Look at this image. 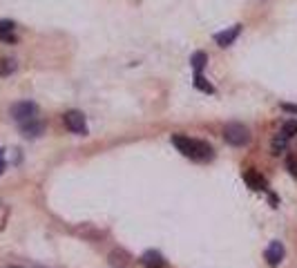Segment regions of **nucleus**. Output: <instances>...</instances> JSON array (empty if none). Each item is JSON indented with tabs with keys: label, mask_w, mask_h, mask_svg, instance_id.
Returning <instances> with one entry per match:
<instances>
[{
	"label": "nucleus",
	"mask_w": 297,
	"mask_h": 268,
	"mask_svg": "<svg viewBox=\"0 0 297 268\" xmlns=\"http://www.w3.org/2000/svg\"><path fill=\"white\" fill-rule=\"evenodd\" d=\"M0 159H3V150H0Z\"/></svg>",
	"instance_id": "4be33fe9"
},
{
	"label": "nucleus",
	"mask_w": 297,
	"mask_h": 268,
	"mask_svg": "<svg viewBox=\"0 0 297 268\" xmlns=\"http://www.w3.org/2000/svg\"><path fill=\"white\" fill-rule=\"evenodd\" d=\"M172 146L184 154V157L192 159V161H210L215 157L212 146H208L206 141H197V139L184 137V134H172Z\"/></svg>",
	"instance_id": "f257e3e1"
},
{
	"label": "nucleus",
	"mask_w": 297,
	"mask_h": 268,
	"mask_svg": "<svg viewBox=\"0 0 297 268\" xmlns=\"http://www.w3.org/2000/svg\"><path fill=\"white\" fill-rule=\"evenodd\" d=\"M63 121H65V127L70 132L83 134V137L87 134V123H85V116H83V112H78V110L65 112V114H63Z\"/></svg>",
	"instance_id": "20e7f679"
},
{
	"label": "nucleus",
	"mask_w": 297,
	"mask_h": 268,
	"mask_svg": "<svg viewBox=\"0 0 297 268\" xmlns=\"http://www.w3.org/2000/svg\"><path fill=\"white\" fill-rule=\"evenodd\" d=\"M78 235H83L85 239H98V237H103V233H98V230L92 228V226H83V228H78Z\"/></svg>",
	"instance_id": "f3484780"
},
{
	"label": "nucleus",
	"mask_w": 297,
	"mask_h": 268,
	"mask_svg": "<svg viewBox=\"0 0 297 268\" xmlns=\"http://www.w3.org/2000/svg\"><path fill=\"white\" fill-rule=\"evenodd\" d=\"M195 87L197 90H201V92H206V94H212V92H215V87L203 79V74H195Z\"/></svg>",
	"instance_id": "4468645a"
},
{
	"label": "nucleus",
	"mask_w": 297,
	"mask_h": 268,
	"mask_svg": "<svg viewBox=\"0 0 297 268\" xmlns=\"http://www.w3.org/2000/svg\"><path fill=\"white\" fill-rule=\"evenodd\" d=\"M16 60L14 58H0V76H12L16 72Z\"/></svg>",
	"instance_id": "ddd939ff"
},
{
	"label": "nucleus",
	"mask_w": 297,
	"mask_h": 268,
	"mask_svg": "<svg viewBox=\"0 0 297 268\" xmlns=\"http://www.w3.org/2000/svg\"><path fill=\"white\" fill-rule=\"evenodd\" d=\"M9 268H20V266H9Z\"/></svg>",
	"instance_id": "412c9836"
},
{
	"label": "nucleus",
	"mask_w": 297,
	"mask_h": 268,
	"mask_svg": "<svg viewBox=\"0 0 297 268\" xmlns=\"http://www.w3.org/2000/svg\"><path fill=\"white\" fill-rule=\"evenodd\" d=\"M239 34H242V25H232V27L226 29V32L215 34V40H217L219 47H228V45H232L234 40H237Z\"/></svg>",
	"instance_id": "423d86ee"
},
{
	"label": "nucleus",
	"mask_w": 297,
	"mask_h": 268,
	"mask_svg": "<svg viewBox=\"0 0 297 268\" xmlns=\"http://www.w3.org/2000/svg\"><path fill=\"white\" fill-rule=\"evenodd\" d=\"M281 134H284L286 139H293L297 134V121H284V125H281Z\"/></svg>",
	"instance_id": "dca6fc26"
},
{
	"label": "nucleus",
	"mask_w": 297,
	"mask_h": 268,
	"mask_svg": "<svg viewBox=\"0 0 297 268\" xmlns=\"http://www.w3.org/2000/svg\"><path fill=\"white\" fill-rule=\"evenodd\" d=\"M3 170H5V161L0 159V174H3Z\"/></svg>",
	"instance_id": "aec40b11"
},
{
	"label": "nucleus",
	"mask_w": 297,
	"mask_h": 268,
	"mask_svg": "<svg viewBox=\"0 0 297 268\" xmlns=\"http://www.w3.org/2000/svg\"><path fill=\"white\" fill-rule=\"evenodd\" d=\"M141 264H143L145 268H163L165 266V259L161 257V252L145 250L143 255H141Z\"/></svg>",
	"instance_id": "6e6552de"
},
{
	"label": "nucleus",
	"mask_w": 297,
	"mask_h": 268,
	"mask_svg": "<svg viewBox=\"0 0 297 268\" xmlns=\"http://www.w3.org/2000/svg\"><path fill=\"white\" fill-rule=\"evenodd\" d=\"M9 114H12L14 121L27 123V121H31V118H36V114H38V105H36L34 101H18L12 105Z\"/></svg>",
	"instance_id": "7ed1b4c3"
},
{
	"label": "nucleus",
	"mask_w": 297,
	"mask_h": 268,
	"mask_svg": "<svg viewBox=\"0 0 297 268\" xmlns=\"http://www.w3.org/2000/svg\"><path fill=\"white\" fill-rule=\"evenodd\" d=\"M206 63H208L206 51H195V54L190 56V65H192V70H195V74H201V70L206 67Z\"/></svg>",
	"instance_id": "f8f14e48"
},
{
	"label": "nucleus",
	"mask_w": 297,
	"mask_h": 268,
	"mask_svg": "<svg viewBox=\"0 0 297 268\" xmlns=\"http://www.w3.org/2000/svg\"><path fill=\"white\" fill-rule=\"evenodd\" d=\"M14 29H16V25L12 20H0V40H5V43H16Z\"/></svg>",
	"instance_id": "9b49d317"
},
{
	"label": "nucleus",
	"mask_w": 297,
	"mask_h": 268,
	"mask_svg": "<svg viewBox=\"0 0 297 268\" xmlns=\"http://www.w3.org/2000/svg\"><path fill=\"white\" fill-rule=\"evenodd\" d=\"M20 132H23L27 139H36V137H40V134L45 132V123L31 118V121H27V123H20Z\"/></svg>",
	"instance_id": "0eeeda50"
},
{
	"label": "nucleus",
	"mask_w": 297,
	"mask_h": 268,
	"mask_svg": "<svg viewBox=\"0 0 297 268\" xmlns=\"http://www.w3.org/2000/svg\"><path fill=\"white\" fill-rule=\"evenodd\" d=\"M286 168H288V172L293 174V177H297V161H295V157H286Z\"/></svg>",
	"instance_id": "a211bd4d"
},
{
	"label": "nucleus",
	"mask_w": 297,
	"mask_h": 268,
	"mask_svg": "<svg viewBox=\"0 0 297 268\" xmlns=\"http://www.w3.org/2000/svg\"><path fill=\"white\" fill-rule=\"evenodd\" d=\"M281 110L290 112V114H297V105H293V103H281Z\"/></svg>",
	"instance_id": "6ab92c4d"
},
{
	"label": "nucleus",
	"mask_w": 297,
	"mask_h": 268,
	"mask_svg": "<svg viewBox=\"0 0 297 268\" xmlns=\"http://www.w3.org/2000/svg\"><path fill=\"white\" fill-rule=\"evenodd\" d=\"M286 143H288V139L284 137V134H277V137L273 139V154H281L286 150Z\"/></svg>",
	"instance_id": "2eb2a0df"
},
{
	"label": "nucleus",
	"mask_w": 297,
	"mask_h": 268,
	"mask_svg": "<svg viewBox=\"0 0 297 268\" xmlns=\"http://www.w3.org/2000/svg\"><path fill=\"white\" fill-rule=\"evenodd\" d=\"M284 255H286V248H284V244L277 241V239L270 241L268 248L264 250V257H266V261H268V266H279L281 259H284Z\"/></svg>",
	"instance_id": "39448f33"
},
{
	"label": "nucleus",
	"mask_w": 297,
	"mask_h": 268,
	"mask_svg": "<svg viewBox=\"0 0 297 268\" xmlns=\"http://www.w3.org/2000/svg\"><path fill=\"white\" fill-rule=\"evenodd\" d=\"M223 139H226V143H230L234 148H244L250 143V130L244 123H228L223 127Z\"/></svg>",
	"instance_id": "f03ea898"
},
{
	"label": "nucleus",
	"mask_w": 297,
	"mask_h": 268,
	"mask_svg": "<svg viewBox=\"0 0 297 268\" xmlns=\"http://www.w3.org/2000/svg\"><path fill=\"white\" fill-rule=\"evenodd\" d=\"M107 259H109V266H114V268H128L130 266V259H132V257L128 255V252L125 250H112L107 255Z\"/></svg>",
	"instance_id": "1a4fd4ad"
},
{
	"label": "nucleus",
	"mask_w": 297,
	"mask_h": 268,
	"mask_svg": "<svg viewBox=\"0 0 297 268\" xmlns=\"http://www.w3.org/2000/svg\"><path fill=\"white\" fill-rule=\"evenodd\" d=\"M244 181H246L253 190H266V179L259 172H255V170H248V172H244Z\"/></svg>",
	"instance_id": "9d476101"
}]
</instances>
